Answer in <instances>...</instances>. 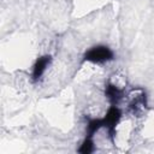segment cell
<instances>
[{
    "instance_id": "obj_2",
    "label": "cell",
    "mask_w": 154,
    "mask_h": 154,
    "mask_svg": "<svg viewBox=\"0 0 154 154\" xmlns=\"http://www.w3.org/2000/svg\"><path fill=\"white\" fill-rule=\"evenodd\" d=\"M48 64H49V57H42V58H40L36 61V64L34 65V67H32V77L35 79H38L46 72V69H47Z\"/></svg>"
},
{
    "instance_id": "obj_1",
    "label": "cell",
    "mask_w": 154,
    "mask_h": 154,
    "mask_svg": "<svg viewBox=\"0 0 154 154\" xmlns=\"http://www.w3.org/2000/svg\"><path fill=\"white\" fill-rule=\"evenodd\" d=\"M112 57H113L112 51L105 46H97L90 48L85 54V59L93 63H105L111 60Z\"/></svg>"
}]
</instances>
